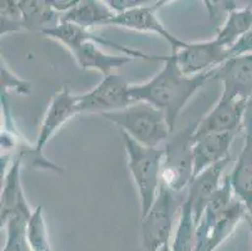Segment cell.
Masks as SVG:
<instances>
[{
    "mask_svg": "<svg viewBox=\"0 0 252 251\" xmlns=\"http://www.w3.org/2000/svg\"><path fill=\"white\" fill-rule=\"evenodd\" d=\"M235 197L247 207L252 214V137H245L241 149L233 170L228 175Z\"/></svg>",
    "mask_w": 252,
    "mask_h": 251,
    "instance_id": "d6986e66",
    "label": "cell"
},
{
    "mask_svg": "<svg viewBox=\"0 0 252 251\" xmlns=\"http://www.w3.org/2000/svg\"><path fill=\"white\" fill-rule=\"evenodd\" d=\"M19 5L24 31H39L42 33L61 23L62 14L53 9L49 0H19Z\"/></svg>",
    "mask_w": 252,
    "mask_h": 251,
    "instance_id": "44dd1931",
    "label": "cell"
},
{
    "mask_svg": "<svg viewBox=\"0 0 252 251\" xmlns=\"http://www.w3.org/2000/svg\"><path fill=\"white\" fill-rule=\"evenodd\" d=\"M246 222L249 224V227H250V231H251V236H252V214H250L249 217H247Z\"/></svg>",
    "mask_w": 252,
    "mask_h": 251,
    "instance_id": "f546056e",
    "label": "cell"
},
{
    "mask_svg": "<svg viewBox=\"0 0 252 251\" xmlns=\"http://www.w3.org/2000/svg\"><path fill=\"white\" fill-rule=\"evenodd\" d=\"M146 3H148V1H144V0H108L107 1L109 8L116 14L125 13V11L130 10L136 6L143 5Z\"/></svg>",
    "mask_w": 252,
    "mask_h": 251,
    "instance_id": "83f0119b",
    "label": "cell"
},
{
    "mask_svg": "<svg viewBox=\"0 0 252 251\" xmlns=\"http://www.w3.org/2000/svg\"><path fill=\"white\" fill-rule=\"evenodd\" d=\"M127 80L118 73L103 77L102 82L87 93L78 96L81 113H109L132 105Z\"/></svg>",
    "mask_w": 252,
    "mask_h": 251,
    "instance_id": "52a82bcc",
    "label": "cell"
},
{
    "mask_svg": "<svg viewBox=\"0 0 252 251\" xmlns=\"http://www.w3.org/2000/svg\"><path fill=\"white\" fill-rule=\"evenodd\" d=\"M212 79L222 83V94L249 101L252 97V54L228 58L214 69Z\"/></svg>",
    "mask_w": 252,
    "mask_h": 251,
    "instance_id": "5bb4252c",
    "label": "cell"
},
{
    "mask_svg": "<svg viewBox=\"0 0 252 251\" xmlns=\"http://www.w3.org/2000/svg\"><path fill=\"white\" fill-rule=\"evenodd\" d=\"M70 53L79 68L83 71H97L102 73L103 77L113 74L118 69L137 61L127 55L105 53L94 41H86Z\"/></svg>",
    "mask_w": 252,
    "mask_h": 251,
    "instance_id": "e0dca14e",
    "label": "cell"
},
{
    "mask_svg": "<svg viewBox=\"0 0 252 251\" xmlns=\"http://www.w3.org/2000/svg\"><path fill=\"white\" fill-rule=\"evenodd\" d=\"M5 166L4 172L3 187H1V211H0V220L1 226L11 217H24L28 220L33 210L29 206L25 199L24 190H23L20 171H22V161L14 156H1V166Z\"/></svg>",
    "mask_w": 252,
    "mask_h": 251,
    "instance_id": "8fae6325",
    "label": "cell"
},
{
    "mask_svg": "<svg viewBox=\"0 0 252 251\" xmlns=\"http://www.w3.org/2000/svg\"><path fill=\"white\" fill-rule=\"evenodd\" d=\"M252 27V8L250 5L237 6L232 4L226 13L223 25L219 28L215 38L228 50L237 43Z\"/></svg>",
    "mask_w": 252,
    "mask_h": 251,
    "instance_id": "ffe728a7",
    "label": "cell"
},
{
    "mask_svg": "<svg viewBox=\"0 0 252 251\" xmlns=\"http://www.w3.org/2000/svg\"><path fill=\"white\" fill-rule=\"evenodd\" d=\"M247 101L221 94L219 102L203 118L198 119L196 135L210 132H242L245 108Z\"/></svg>",
    "mask_w": 252,
    "mask_h": 251,
    "instance_id": "4fadbf2b",
    "label": "cell"
},
{
    "mask_svg": "<svg viewBox=\"0 0 252 251\" xmlns=\"http://www.w3.org/2000/svg\"><path fill=\"white\" fill-rule=\"evenodd\" d=\"M159 251H171V245H166L161 249Z\"/></svg>",
    "mask_w": 252,
    "mask_h": 251,
    "instance_id": "4dcf8cb0",
    "label": "cell"
},
{
    "mask_svg": "<svg viewBox=\"0 0 252 251\" xmlns=\"http://www.w3.org/2000/svg\"><path fill=\"white\" fill-rule=\"evenodd\" d=\"M198 121L173 132L163 144L161 183L175 193H182L193 179V140Z\"/></svg>",
    "mask_w": 252,
    "mask_h": 251,
    "instance_id": "277c9868",
    "label": "cell"
},
{
    "mask_svg": "<svg viewBox=\"0 0 252 251\" xmlns=\"http://www.w3.org/2000/svg\"><path fill=\"white\" fill-rule=\"evenodd\" d=\"M42 34L44 36H47V38L58 40L59 43H62V44L64 45V47H67L70 52L74 50L75 48L81 47V45L83 44V43H86V41H94V43L103 45V47L113 48L117 52H119V54L132 57V58L134 59L158 62H162V59H163V55H148L138 49H133V48L118 44L116 41L104 38L103 36H98V34L94 33L93 31L83 29V28L78 27V25L75 24H72V23L61 22L58 25H56V27L45 29L44 32H42Z\"/></svg>",
    "mask_w": 252,
    "mask_h": 251,
    "instance_id": "30bf717a",
    "label": "cell"
},
{
    "mask_svg": "<svg viewBox=\"0 0 252 251\" xmlns=\"http://www.w3.org/2000/svg\"><path fill=\"white\" fill-rule=\"evenodd\" d=\"M242 133H244L245 137H252V97L247 101L246 108H245Z\"/></svg>",
    "mask_w": 252,
    "mask_h": 251,
    "instance_id": "f1b7e54d",
    "label": "cell"
},
{
    "mask_svg": "<svg viewBox=\"0 0 252 251\" xmlns=\"http://www.w3.org/2000/svg\"><path fill=\"white\" fill-rule=\"evenodd\" d=\"M31 83L20 79L19 77L13 74L5 64L1 67V94H8L9 92H14V93L27 96V94L31 93Z\"/></svg>",
    "mask_w": 252,
    "mask_h": 251,
    "instance_id": "484cf974",
    "label": "cell"
},
{
    "mask_svg": "<svg viewBox=\"0 0 252 251\" xmlns=\"http://www.w3.org/2000/svg\"><path fill=\"white\" fill-rule=\"evenodd\" d=\"M230 161L231 157L206 169L205 171L194 176L187 187L185 200L189 202L193 211L197 225L200 222L211 197L214 196L216 191L221 187L222 172Z\"/></svg>",
    "mask_w": 252,
    "mask_h": 251,
    "instance_id": "2e32d148",
    "label": "cell"
},
{
    "mask_svg": "<svg viewBox=\"0 0 252 251\" xmlns=\"http://www.w3.org/2000/svg\"><path fill=\"white\" fill-rule=\"evenodd\" d=\"M183 201L181 193L172 192L161 183L152 207L141 217L142 251H159L171 244L175 217Z\"/></svg>",
    "mask_w": 252,
    "mask_h": 251,
    "instance_id": "5b68a950",
    "label": "cell"
},
{
    "mask_svg": "<svg viewBox=\"0 0 252 251\" xmlns=\"http://www.w3.org/2000/svg\"><path fill=\"white\" fill-rule=\"evenodd\" d=\"M27 218L11 217L1 226L5 230L6 239L1 251H33L27 239Z\"/></svg>",
    "mask_w": 252,
    "mask_h": 251,
    "instance_id": "cb8c5ba5",
    "label": "cell"
},
{
    "mask_svg": "<svg viewBox=\"0 0 252 251\" xmlns=\"http://www.w3.org/2000/svg\"><path fill=\"white\" fill-rule=\"evenodd\" d=\"M236 135L230 132H210L196 135L193 140V177L211 166L230 158V149Z\"/></svg>",
    "mask_w": 252,
    "mask_h": 251,
    "instance_id": "9a60e30c",
    "label": "cell"
},
{
    "mask_svg": "<svg viewBox=\"0 0 252 251\" xmlns=\"http://www.w3.org/2000/svg\"><path fill=\"white\" fill-rule=\"evenodd\" d=\"M250 213L240 200L235 199L221 211L205 210L197 225L193 251H216L228 240Z\"/></svg>",
    "mask_w": 252,
    "mask_h": 251,
    "instance_id": "8992f818",
    "label": "cell"
},
{
    "mask_svg": "<svg viewBox=\"0 0 252 251\" xmlns=\"http://www.w3.org/2000/svg\"><path fill=\"white\" fill-rule=\"evenodd\" d=\"M117 14L109 8L107 1L98 0H78L77 5L62 14L61 22L72 23L78 27L93 31L102 25H111Z\"/></svg>",
    "mask_w": 252,
    "mask_h": 251,
    "instance_id": "ac0fdd59",
    "label": "cell"
},
{
    "mask_svg": "<svg viewBox=\"0 0 252 251\" xmlns=\"http://www.w3.org/2000/svg\"><path fill=\"white\" fill-rule=\"evenodd\" d=\"M252 54V27L250 28L249 32L242 36L240 40L228 50V58L237 57V55Z\"/></svg>",
    "mask_w": 252,
    "mask_h": 251,
    "instance_id": "4316f807",
    "label": "cell"
},
{
    "mask_svg": "<svg viewBox=\"0 0 252 251\" xmlns=\"http://www.w3.org/2000/svg\"><path fill=\"white\" fill-rule=\"evenodd\" d=\"M163 68L147 82L129 87L132 102H146L162 110L166 116L172 133L181 112L193 94L212 79V72L198 75H186L181 72L171 54L163 55Z\"/></svg>",
    "mask_w": 252,
    "mask_h": 251,
    "instance_id": "6da1fadb",
    "label": "cell"
},
{
    "mask_svg": "<svg viewBox=\"0 0 252 251\" xmlns=\"http://www.w3.org/2000/svg\"><path fill=\"white\" fill-rule=\"evenodd\" d=\"M167 1H148L143 5L136 6L125 13L117 14L111 25L129 29V31L141 32V33H152L161 36L171 45V52H177L187 45V41L182 40L162 24L159 18L157 17V11Z\"/></svg>",
    "mask_w": 252,
    "mask_h": 251,
    "instance_id": "ba28073f",
    "label": "cell"
},
{
    "mask_svg": "<svg viewBox=\"0 0 252 251\" xmlns=\"http://www.w3.org/2000/svg\"><path fill=\"white\" fill-rule=\"evenodd\" d=\"M102 117L117 126L119 132L127 133L146 147L161 148L172 135L163 112L146 102L132 103L121 110L103 113Z\"/></svg>",
    "mask_w": 252,
    "mask_h": 251,
    "instance_id": "7a4b0ae2",
    "label": "cell"
},
{
    "mask_svg": "<svg viewBox=\"0 0 252 251\" xmlns=\"http://www.w3.org/2000/svg\"><path fill=\"white\" fill-rule=\"evenodd\" d=\"M127 153V165L136 183L141 217L150 211L161 187L163 148H152L138 143L127 133L121 132Z\"/></svg>",
    "mask_w": 252,
    "mask_h": 251,
    "instance_id": "3957f363",
    "label": "cell"
},
{
    "mask_svg": "<svg viewBox=\"0 0 252 251\" xmlns=\"http://www.w3.org/2000/svg\"><path fill=\"white\" fill-rule=\"evenodd\" d=\"M48 251H52V249H50V250H48Z\"/></svg>",
    "mask_w": 252,
    "mask_h": 251,
    "instance_id": "1f68e13d",
    "label": "cell"
},
{
    "mask_svg": "<svg viewBox=\"0 0 252 251\" xmlns=\"http://www.w3.org/2000/svg\"><path fill=\"white\" fill-rule=\"evenodd\" d=\"M197 222L187 201H183L178 215L177 226L171 240V251H193L196 244Z\"/></svg>",
    "mask_w": 252,
    "mask_h": 251,
    "instance_id": "7402d4cb",
    "label": "cell"
},
{
    "mask_svg": "<svg viewBox=\"0 0 252 251\" xmlns=\"http://www.w3.org/2000/svg\"><path fill=\"white\" fill-rule=\"evenodd\" d=\"M27 239L33 251L50 250L49 235L44 220V210L42 206H36L27 221Z\"/></svg>",
    "mask_w": 252,
    "mask_h": 251,
    "instance_id": "603a6c76",
    "label": "cell"
},
{
    "mask_svg": "<svg viewBox=\"0 0 252 251\" xmlns=\"http://www.w3.org/2000/svg\"><path fill=\"white\" fill-rule=\"evenodd\" d=\"M181 72L186 75H198L214 71L228 59V49L216 38L205 41L187 43L185 48L171 52Z\"/></svg>",
    "mask_w": 252,
    "mask_h": 251,
    "instance_id": "9c48e42d",
    "label": "cell"
},
{
    "mask_svg": "<svg viewBox=\"0 0 252 251\" xmlns=\"http://www.w3.org/2000/svg\"><path fill=\"white\" fill-rule=\"evenodd\" d=\"M1 36L11 32H20L23 29V13L19 0H1Z\"/></svg>",
    "mask_w": 252,
    "mask_h": 251,
    "instance_id": "d4e9b609",
    "label": "cell"
},
{
    "mask_svg": "<svg viewBox=\"0 0 252 251\" xmlns=\"http://www.w3.org/2000/svg\"><path fill=\"white\" fill-rule=\"evenodd\" d=\"M79 114L78 109V96L70 92L68 86H63L50 101L43 121L40 123L38 137L35 141V148L43 152L45 144L50 141V138L56 135L63 124L67 123L70 118Z\"/></svg>",
    "mask_w": 252,
    "mask_h": 251,
    "instance_id": "7c38bea8",
    "label": "cell"
}]
</instances>
